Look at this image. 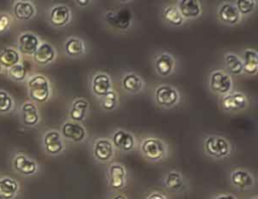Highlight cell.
<instances>
[{
  "label": "cell",
  "instance_id": "20",
  "mask_svg": "<svg viewBox=\"0 0 258 199\" xmlns=\"http://www.w3.org/2000/svg\"><path fill=\"white\" fill-rule=\"evenodd\" d=\"M55 58V50L53 46L47 42L39 44L35 52L33 53V59L41 65H45Z\"/></svg>",
  "mask_w": 258,
  "mask_h": 199
},
{
  "label": "cell",
  "instance_id": "3",
  "mask_svg": "<svg viewBox=\"0 0 258 199\" xmlns=\"http://www.w3.org/2000/svg\"><path fill=\"white\" fill-rule=\"evenodd\" d=\"M105 20L110 26L117 29L125 30L131 26L133 14L128 8L109 9L106 11Z\"/></svg>",
  "mask_w": 258,
  "mask_h": 199
},
{
  "label": "cell",
  "instance_id": "23",
  "mask_svg": "<svg viewBox=\"0 0 258 199\" xmlns=\"http://www.w3.org/2000/svg\"><path fill=\"white\" fill-rule=\"evenodd\" d=\"M243 72L255 75L258 71V53L254 49H246L243 52Z\"/></svg>",
  "mask_w": 258,
  "mask_h": 199
},
{
  "label": "cell",
  "instance_id": "34",
  "mask_svg": "<svg viewBox=\"0 0 258 199\" xmlns=\"http://www.w3.org/2000/svg\"><path fill=\"white\" fill-rule=\"evenodd\" d=\"M26 68L22 63H17L8 68V75L11 79L15 81H21L26 76Z\"/></svg>",
  "mask_w": 258,
  "mask_h": 199
},
{
  "label": "cell",
  "instance_id": "1",
  "mask_svg": "<svg viewBox=\"0 0 258 199\" xmlns=\"http://www.w3.org/2000/svg\"><path fill=\"white\" fill-rule=\"evenodd\" d=\"M28 92L29 96L38 103H44L48 99L50 94V86L48 79L41 75L37 74L32 76L28 80Z\"/></svg>",
  "mask_w": 258,
  "mask_h": 199
},
{
  "label": "cell",
  "instance_id": "22",
  "mask_svg": "<svg viewBox=\"0 0 258 199\" xmlns=\"http://www.w3.org/2000/svg\"><path fill=\"white\" fill-rule=\"evenodd\" d=\"M14 169L23 175H32L37 170L36 163L24 155H17L13 160Z\"/></svg>",
  "mask_w": 258,
  "mask_h": 199
},
{
  "label": "cell",
  "instance_id": "5",
  "mask_svg": "<svg viewBox=\"0 0 258 199\" xmlns=\"http://www.w3.org/2000/svg\"><path fill=\"white\" fill-rule=\"evenodd\" d=\"M209 86L212 91L218 94H227L231 91L233 80L229 73L224 70H215L210 74Z\"/></svg>",
  "mask_w": 258,
  "mask_h": 199
},
{
  "label": "cell",
  "instance_id": "15",
  "mask_svg": "<svg viewBox=\"0 0 258 199\" xmlns=\"http://www.w3.org/2000/svg\"><path fill=\"white\" fill-rule=\"evenodd\" d=\"M126 184V170L120 164L109 167V185L114 190L122 189Z\"/></svg>",
  "mask_w": 258,
  "mask_h": 199
},
{
  "label": "cell",
  "instance_id": "18",
  "mask_svg": "<svg viewBox=\"0 0 258 199\" xmlns=\"http://www.w3.org/2000/svg\"><path fill=\"white\" fill-rule=\"evenodd\" d=\"M154 65L158 74L161 76H167L173 71L175 62L171 54L163 52L155 56Z\"/></svg>",
  "mask_w": 258,
  "mask_h": 199
},
{
  "label": "cell",
  "instance_id": "41",
  "mask_svg": "<svg viewBox=\"0 0 258 199\" xmlns=\"http://www.w3.org/2000/svg\"><path fill=\"white\" fill-rule=\"evenodd\" d=\"M76 3L80 6H86V5L89 4V1L88 0H77Z\"/></svg>",
  "mask_w": 258,
  "mask_h": 199
},
{
  "label": "cell",
  "instance_id": "14",
  "mask_svg": "<svg viewBox=\"0 0 258 199\" xmlns=\"http://www.w3.org/2000/svg\"><path fill=\"white\" fill-rule=\"evenodd\" d=\"M112 89V80L107 73L99 72L92 80V91L98 97L104 96L107 92Z\"/></svg>",
  "mask_w": 258,
  "mask_h": 199
},
{
  "label": "cell",
  "instance_id": "8",
  "mask_svg": "<svg viewBox=\"0 0 258 199\" xmlns=\"http://www.w3.org/2000/svg\"><path fill=\"white\" fill-rule=\"evenodd\" d=\"M248 99L246 95L239 91L229 92L221 99V106L224 111H239L246 108Z\"/></svg>",
  "mask_w": 258,
  "mask_h": 199
},
{
  "label": "cell",
  "instance_id": "24",
  "mask_svg": "<svg viewBox=\"0 0 258 199\" xmlns=\"http://www.w3.org/2000/svg\"><path fill=\"white\" fill-rule=\"evenodd\" d=\"M19 191V184L14 179H0V199H13Z\"/></svg>",
  "mask_w": 258,
  "mask_h": 199
},
{
  "label": "cell",
  "instance_id": "40",
  "mask_svg": "<svg viewBox=\"0 0 258 199\" xmlns=\"http://www.w3.org/2000/svg\"><path fill=\"white\" fill-rule=\"evenodd\" d=\"M110 199H127V197H126L124 194L119 193V194H115V195H113Z\"/></svg>",
  "mask_w": 258,
  "mask_h": 199
},
{
  "label": "cell",
  "instance_id": "13",
  "mask_svg": "<svg viewBox=\"0 0 258 199\" xmlns=\"http://www.w3.org/2000/svg\"><path fill=\"white\" fill-rule=\"evenodd\" d=\"M43 144L45 151L50 155H57L64 149L61 135L57 131L47 132L44 135Z\"/></svg>",
  "mask_w": 258,
  "mask_h": 199
},
{
  "label": "cell",
  "instance_id": "16",
  "mask_svg": "<svg viewBox=\"0 0 258 199\" xmlns=\"http://www.w3.org/2000/svg\"><path fill=\"white\" fill-rule=\"evenodd\" d=\"M39 44L38 37L33 33L24 32L18 37V49L23 54L33 55Z\"/></svg>",
  "mask_w": 258,
  "mask_h": 199
},
{
  "label": "cell",
  "instance_id": "10",
  "mask_svg": "<svg viewBox=\"0 0 258 199\" xmlns=\"http://www.w3.org/2000/svg\"><path fill=\"white\" fill-rule=\"evenodd\" d=\"M231 183L233 186L240 190H246L254 186L253 175L244 169H236L231 173Z\"/></svg>",
  "mask_w": 258,
  "mask_h": 199
},
{
  "label": "cell",
  "instance_id": "21",
  "mask_svg": "<svg viewBox=\"0 0 258 199\" xmlns=\"http://www.w3.org/2000/svg\"><path fill=\"white\" fill-rule=\"evenodd\" d=\"M89 106H90L89 103L85 98L83 97L76 98L73 102L72 108L69 112L71 121H74L77 123L82 122L89 112Z\"/></svg>",
  "mask_w": 258,
  "mask_h": 199
},
{
  "label": "cell",
  "instance_id": "29",
  "mask_svg": "<svg viewBox=\"0 0 258 199\" xmlns=\"http://www.w3.org/2000/svg\"><path fill=\"white\" fill-rule=\"evenodd\" d=\"M64 50L68 55L77 57L85 53L84 41L79 37H70L64 44Z\"/></svg>",
  "mask_w": 258,
  "mask_h": 199
},
{
  "label": "cell",
  "instance_id": "17",
  "mask_svg": "<svg viewBox=\"0 0 258 199\" xmlns=\"http://www.w3.org/2000/svg\"><path fill=\"white\" fill-rule=\"evenodd\" d=\"M111 142L114 147L125 152L131 151L135 145L134 137L124 130H117L113 134Z\"/></svg>",
  "mask_w": 258,
  "mask_h": 199
},
{
  "label": "cell",
  "instance_id": "39",
  "mask_svg": "<svg viewBox=\"0 0 258 199\" xmlns=\"http://www.w3.org/2000/svg\"><path fill=\"white\" fill-rule=\"evenodd\" d=\"M213 199H237V197L231 193H220L216 195Z\"/></svg>",
  "mask_w": 258,
  "mask_h": 199
},
{
  "label": "cell",
  "instance_id": "32",
  "mask_svg": "<svg viewBox=\"0 0 258 199\" xmlns=\"http://www.w3.org/2000/svg\"><path fill=\"white\" fill-rule=\"evenodd\" d=\"M20 56L18 51L13 48H5L0 52V64L4 67H11L19 63Z\"/></svg>",
  "mask_w": 258,
  "mask_h": 199
},
{
  "label": "cell",
  "instance_id": "9",
  "mask_svg": "<svg viewBox=\"0 0 258 199\" xmlns=\"http://www.w3.org/2000/svg\"><path fill=\"white\" fill-rule=\"evenodd\" d=\"M61 135L64 139L72 142H83L86 138L85 128L77 122L68 121L61 127Z\"/></svg>",
  "mask_w": 258,
  "mask_h": 199
},
{
  "label": "cell",
  "instance_id": "33",
  "mask_svg": "<svg viewBox=\"0 0 258 199\" xmlns=\"http://www.w3.org/2000/svg\"><path fill=\"white\" fill-rule=\"evenodd\" d=\"M101 106L106 111H112L114 110L118 105V95L115 90L111 89L109 92H107L104 96L100 98Z\"/></svg>",
  "mask_w": 258,
  "mask_h": 199
},
{
  "label": "cell",
  "instance_id": "35",
  "mask_svg": "<svg viewBox=\"0 0 258 199\" xmlns=\"http://www.w3.org/2000/svg\"><path fill=\"white\" fill-rule=\"evenodd\" d=\"M235 6L241 15H246L254 11L256 7V1L255 0H238Z\"/></svg>",
  "mask_w": 258,
  "mask_h": 199
},
{
  "label": "cell",
  "instance_id": "36",
  "mask_svg": "<svg viewBox=\"0 0 258 199\" xmlns=\"http://www.w3.org/2000/svg\"><path fill=\"white\" fill-rule=\"evenodd\" d=\"M13 106V101L8 92L4 90H0V112L6 113L11 110Z\"/></svg>",
  "mask_w": 258,
  "mask_h": 199
},
{
  "label": "cell",
  "instance_id": "19",
  "mask_svg": "<svg viewBox=\"0 0 258 199\" xmlns=\"http://www.w3.org/2000/svg\"><path fill=\"white\" fill-rule=\"evenodd\" d=\"M176 6L183 19L197 18L202 13L201 4L197 0H180Z\"/></svg>",
  "mask_w": 258,
  "mask_h": 199
},
{
  "label": "cell",
  "instance_id": "31",
  "mask_svg": "<svg viewBox=\"0 0 258 199\" xmlns=\"http://www.w3.org/2000/svg\"><path fill=\"white\" fill-rule=\"evenodd\" d=\"M225 65L228 71L234 75H239L243 72V63L242 59L234 53H227L225 54Z\"/></svg>",
  "mask_w": 258,
  "mask_h": 199
},
{
  "label": "cell",
  "instance_id": "30",
  "mask_svg": "<svg viewBox=\"0 0 258 199\" xmlns=\"http://www.w3.org/2000/svg\"><path fill=\"white\" fill-rule=\"evenodd\" d=\"M162 15L163 18L173 26H180L184 20L176 5H168L164 7Z\"/></svg>",
  "mask_w": 258,
  "mask_h": 199
},
{
  "label": "cell",
  "instance_id": "4",
  "mask_svg": "<svg viewBox=\"0 0 258 199\" xmlns=\"http://www.w3.org/2000/svg\"><path fill=\"white\" fill-rule=\"evenodd\" d=\"M205 150L210 156L221 159L230 154L231 147L226 138L222 136H209L205 141Z\"/></svg>",
  "mask_w": 258,
  "mask_h": 199
},
{
  "label": "cell",
  "instance_id": "2",
  "mask_svg": "<svg viewBox=\"0 0 258 199\" xmlns=\"http://www.w3.org/2000/svg\"><path fill=\"white\" fill-rule=\"evenodd\" d=\"M140 149L144 157L150 161L162 160L167 153V148L164 142L154 137L144 139L141 143Z\"/></svg>",
  "mask_w": 258,
  "mask_h": 199
},
{
  "label": "cell",
  "instance_id": "26",
  "mask_svg": "<svg viewBox=\"0 0 258 199\" xmlns=\"http://www.w3.org/2000/svg\"><path fill=\"white\" fill-rule=\"evenodd\" d=\"M122 86L123 88L130 93H138L141 91L143 86V81L141 77L133 72H129L125 74L122 78Z\"/></svg>",
  "mask_w": 258,
  "mask_h": 199
},
{
  "label": "cell",
  "instance_id": "28",
  "mask_svg": "<svg viewBox=\"0 0 258 199\" xmlns=\"http://www.w3.org/2000/svg\"><path fill=\"white\" fill-rule=\"evenodd\" d=\"M165 187L172 192H179L184 188V180L182 175L177 171H170L164 179Z\"/></svg>",
  "mask_w": 258,
  "mask_h": 199
},
{
  "label": "cell",
  "instance_id": "25",
  "mask_svg": "<svg viewBox=\"0 0 258 199\" xmlns=\"http://www.w3.org/2000/svg\"><path fill=\"white\" fill-rule=\"evenodd\" d=\"M13 12L17 19L28 20L35 14V8L29 1H16L13 6Z\"/></svg>",
  "mask_w": 258,
  "mask_h": 199
},
{
  "label": "cell",
  "instance_id": "27",
  "mask_svg": "<svg viewBox=\"0 0 258 199\" xmlns=\"http://www.w3.org/2000/svg\"><path fill=\"white\" fill-rule=\"evenodd\" d=\"M22 121L26 126H35L39 121V114L33 103H25L21 108Z\"/></svg>",
  "mask_w": 258,
  "mask_h": 199
},
{
  "label": "cell",
  "instance_id": "11",
  "mask_svg": "<svg viewBox=\"0 0 258 199\" xmlns=\"http://www.w3.org/2000/svg\"><path fill=\"white\" fill-rule=\"evenodd\" d=\"M218 17L227 25H235L241 20V14L232 3H223L218 10Z\"/></svg>",
  "mask_w": 258,
  "mask_h": 199
},
{
  "label": "cell",
  "instance_id": "43",
  "mask_svg": "<svg viewBox=\"0 0 258 199\" xmlns=\"http://www.w3.org/2000/svg\"><path fill=\"white\" fill-rule=\"evenodd\" d=\"M1 68H2V65L0 64V72H1Z\"/></svg>",
  "mask_w": 258,
  "mask_h": 199
},
{
  "label": "cell",
  "instance_id": "12",
  "mask_svg": "<svg viewBox=\"0 0 258 199\" xmlns=\"http://www.w3.org/2000/svg\"><path fill=\"white\" fill-rule=\"evenodd\" d=\"M71 20V10L67 5L58 4L51 8L49 13V21L55 27L67 25Z\"/></svg>",
  "mask_w": 258,
  "mask_h": 199
},
{
  "label": "cell",
  "instance_id": "6",
  "mask_svg": "<svg viewBox=\"0 0 258 199\" xmlns=\"http://www.w3.org/2000/svg\"><path fill=\"white\" fill-rule=\"evenodd\" d=\"M155 101L163 108H172L179 102V93L173 86L161 84L155 89Z\"/></svg>",
  "mask_w": 258,
  "mask_h": 199
},
{
  "label": "cell",
  "instance_id": "38",
  "mask_svg": "<svg viewBox=\"0 0 258 199\" xmlns=\"http://www.w3.org/2000/svg\"><path fill=\"white\" fill-rule=\"evenodd\" d=\"M144 199H168L167 196L165 194H163L162 192L159 191H152L149 192L148 194H146V196L144 197Z\"/></svg>",
  "mask_w": 258,
  "mask_h": 199
},
{
  "label": "cell",
  "instance_id": "37",
  "mask_svg": "<svg viewBox=\"0 0 258 199\" xmlns=\"http://www.w3.org/2000/svg\"><path fill=\"white\" fill-rule=\"evenodd\" d=\"M11 18L8 14H0V33L7 30V28L10 26Z\"/></svg>",
  "mask_w": 258,
  "mask_h": 199
},
{
  "label": "cell",
  "instance_id": "7",
  "mask_svg": "<svg viewBox=\"0 0 258 199\" xmlns=\"http://www.w3.org/2000/svg\"><path fill=\"white\" fill-rule=\"evenodd\" d=\"M94 157L99 162H108L114 156V146L111 140L100 138L95 141L93 149Z\"/></svg>",
  "mask_w": 258,
  "mask_h": 199
},
{
  "label": "cell",
  "instance_id": "42",
  "mask_svg": "<svg viewBox=\"0 0 258 199\" xmlns=\"http://www.w3.org/2000/svg\"><path fill=\"white\" fill-rule=\"evenodd\" d=\"M250 199H258L256 196H254V197H252V198H250Z\"/></svg>",
  "mask_w": 258,
  "mask_h": 199
}]
</instances>
